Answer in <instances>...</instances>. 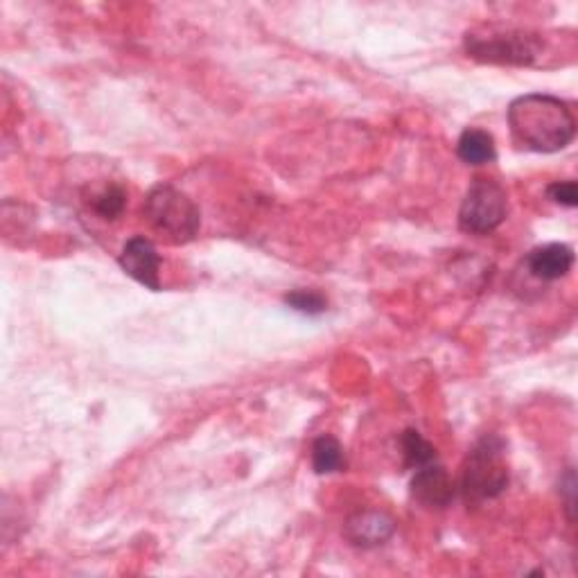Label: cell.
<instances>
[{"mask_svg": "<svg viewBox=\"0 0 578 578\" xmlns=\"http://www.w3.org/2000/svg\"><path fill=\"white\" fill-rule=\"evenodd\" d=\"M507 120L516 145L538 154L560 151L571 145L576 136V118L569 105L547 94L516 98Z\"/></svg>", "mask_w": 578, "mask_h": 578, "instance_id": "obj_1", "label": "cell"}, {"mask_svg": "<svg viewBox=\"0 0 578 578\" xmlns=\"http://www.w3.org/2000/svg\"><path fill=\"white\" fill-rule=\"evenodd\" d=\"M463 46L468 57L498 66H542L551 57L545 35L494 23L466 32Z\"/></svg>", "mask_w": 578, "mask_h": 578, "instance_id": "obj_2", "label": "cell"}, {"mask_svg": "<svg viewBox=\"0 0 578 578\" xmlns=\"http://www.w3.org/2000/svg\"><path fill=\"white\" fill-rule=\"evenodd\" d=\"M509 461H507V443L486 434L479 439L466 457L463 474H461V494L468 504H481L486 500H494L509 486Z\"/></svg>", "mask_w": 578, "mask_h": 578, "instance_id": "obj_3", "label": "cell"}, {"mask_svg": "<svg viewBox=\"0 0 578 578\" xmlns=\"http://www.w3.org/2000/svg\"><path fill=\"white\" fill-rule=\"evenodd\" d=\"M143 215L147 224L170 244H188L202 228L197 204L170 184H158L147 193Z\"/></svg>", "mask_w": 578, "mask_h": 578, "instance_id": "obj_4", "label": "cell"}, {"mask_svg": "<svg viewBox=\"0 0 578 578\" xmlns=\"http://www.w3.org/2000/svg\"><path fill=\"white\" fill-rule=\"evenodd\" d=\"M507 213V190L492 179H474L459 208V228L470 235H490L504 224Z\"/></svg>", "mask_w": 578, "mask_h": 578, "instance_id": "obj_5", "label": "cell"}, {"mask_svg": "<svg viewBox=\"0 0 578 578\" xmlns=\"http://www.w3.org/2000/svg\"><path fill=\"white\" fill-rule=\"evenodd\" d=\"M118 265L143 287L151 292L160 290V256L149 237L136 235L127 239L118 256Z\"/></svg>", "mask_w": 578, "mask_h": 578, "instance_id": "obj_6", "label": "cell"}, {"mask_svg": "<svg viewBox=\"0 0 578 578\" xmlns=\"http://www.w3.org/2000/svg\"><path fill=\"white\" fill-rule=\"evenodd\" d=\"M411 494L425 509H445L454 500L457 486L448 470L434 461L417 470L414 479H411Z\"/></svg>", "mask_w": 578, "mask_h": 578, "instance_id": "obj_7", "label": "cell"}, {"mask_svg": "<svg viewBox=\"0 0 578 578\" xmlns=\"http://www.w3.org/2000/svg\"><path fill=\"white\" fill-rule=\"evenodd\" d=\"M395 533V522L384 511H357L344 525V536L353 547L375 549L386 545Z\"/></svg>", "mask_w": 578, "mask_h": 578, "instance_id": "obj_8", "label": "cell"}, {"mask_svg": "<svg viewBox=\"0 0 578 578\" xmlns=\"http://www.w3.org/2000/svg\"><path fill=\"white\" fill-rule=\"evenodd\" d=\"M525 265H527V272L538 281H545V283L560 281L574 267V249L560 242L542 244L529 252Z\"/></svg>", "mask_w": 578, "mask_h": 578, "instance_id": "obj_9", "label": "cell"}, {"mask_svg": "<svg viewBox=\"0 0 578 578\" xmlns=\"http://www.w3.org/2000/svg\"><path fill=\"white\" fill-rule=\"evenodd\" d=\"M457 154L468 165H486L492 163L494 156H498V151H494V138L488 131L474 127L466 129L459 136Z\"/></svg>", "mask_w": 578, "mask_h": 578, "instance_id": "obj_10", "label": "cell"}, {"mask_svg": "<svg viewBox=\"0 0 578 578\" xmlns=\"http://www.w3.org/2000/svg\"><path fill=\"white\" fill-rule=\"evenodd\" d=\"M346 457L344 448L335 437H319L312 445V468L316 474H333L344 470Z\"/></svg>", "mask_w": 578, "mask_h": 578, "instance_id": "obj_11", "label": "cell"}, {"mask_svg": "<svg viewBox=\"0 0 578 578\" xmlns=\"http://www.w3.org/2000/svg\"><path fill=\"white\" fill-rule=\"evenodd\" d=\"M89 206L100 219L114 222L125 213L127 206V190L118 184H107L100 190H94L89 197Z\"/></svg>", "mask_w": 578, "mask_h": 578, "instance_id": "obj_12", "label": "cell"}, {"mask_svg": "<svg viewBox=\"0 0 578 578\" xmlns=\"http://www.w3.org/2000/svg\"><path fill=\"white\" fill-rule=\"evenodd\" d=\"M400 445H402V454H404V466L411 470H419V468L437 461L434 445L430 441H425L421 437V432H417V430H406L400 437Z\"/></svg>", "mask_w": 578, "mask_h": 578, "instance_id": "obj_13", "label": "cell"}, {"mask_svg": "<svg viewBox=\"0 0 578 578\" xmlns=\"http://www.w3.org/2000/svg\"><path fill=\"white\" fill-rule=\"evenodd\" d=\"M285 303L301 312V314H307V316H316V314H323L327 310V301L323 294L319 292H312V290H296L292 294L285 296Z\"/></svg>", "mask_w": 578, "mask_h": 578, "instance_id": "obj_14", "label": "cell"}, {"mask_svg": "<svg viewBox=\"0 0 578 578\" xmlns=\"http://www.w3.org/2000/svg\"><path fill=\"white\" fill-rule=\"evenodd\" d=\"M547 197L553 204H560L565 208H574L578 204V188L576 182H556L547 188Z\"/></svg>", "mask_w": 578, "mask_h": 578, "instance_id": "obj_15", "label": "cell"}, {"mask_svg": "<svg viewBox=\"0 0 578 578\" xmlns=\"http://www.w3.org/2000/svg\"><path fill=\"white\" fill-rule=\"evenodd\" d=\"M560 492L567 494V511H569V520H574V492H576V479H574V470L569 468L565 474V481H560Z\"/></svg>", "mask_w": 578, "mask_h": 578, "instance_id": "obj_16", "label": "cell"}]
</instances>
